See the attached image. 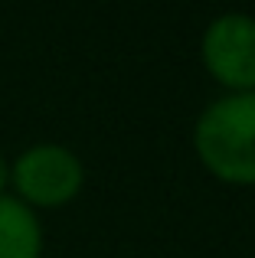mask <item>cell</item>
<instances>
[{
    "instance_id": "obj_1",
    "label": "cell",
    "mask_w": 255,
    "mask_h": 258,
    "mask_svg": "<svg viewBox=\"0 0 255 258\" xmlns=\"http://www.w3.org/2000/svg\"><path fill=\"white\" fill-rule=\"evenodd\" d=\"M193 144L203 167L223 183H255V92H232L213 101L197 121Z\"/></svg>"
},
{
    "instance_id": "obj_2",
    "label": "cell",
    "mask_w": 255,
    "mask_h": 258,
    "mask_svg": "<svg viewBox=\"0 0 255 258\" xmlns=\"http://www.w3.org/2000/svg\"><path fill=\"white\" fill-rule=\"evenodd\" d=\"M13 186L26 206H62L82 189V164L69 147L36 144L13 164Z\"/></svg>"
},
{
    "instance_id": "obj_3",
    "label": "cell",
    "mask_w": 255,
    "mask_h": 258,
    "mask_svg": "<svg viewBox=\"0 0 255 258\" xmlns=\"http://www.w3.org/2000/svg\"><path fill=\"white\" fill-rule=\"evenodd\" d=\"M203 62L216 82L232 92H255V20L223 13L203 36Z\"/></svg>"
},
{
    "instance_id": "obj_4",
    "label": "cell",
    "mask_w": 255,
    "mask_h": 258,
    "mask_svg": "<svg viewBox=\"0 0 255 258\" xmlns=\"http://www.w3.org/2000/svg\"><path fill=\"white\" fill-rule=\"evenodd\" d=\"M43 229L23 200L0 196V258H39Z\"/></svg>"
},
{
    "instance_id": "obj_5",
    "label": "cell",
    "mask_w": 255,
    "mask_h": 258,
    "mask_svg": "<svg viewBox=\"0 0 255 258\" xmlns=\"http://www.w3.org/2000/svg\"><path fill=\"white\" fill-rule=\"evenodd\" d=\"M7 183H10V167H7V160L0 157V196H4V189H7Z\"/></svg>"
}]
</instances>
